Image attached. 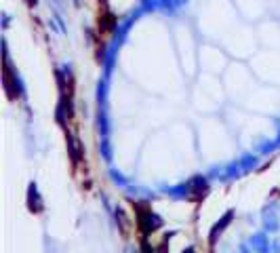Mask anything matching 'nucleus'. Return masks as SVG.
I'll list each match as a JSON object with an SVG mask.
<instances>
[{
    "mask_svg": "<svg viewBox=\"0 0 280 253\" xmlns=\"http://www.w3.org/2000/svg\"><path fill=\"white\" fill-rule=\"evenodd\" d=\"M137 209V224H139V230H141L143 234H150V232H154L158 230V228L162 226V219L158 217V215H154L150 211L148 207H135Z\"/></svg>",
    "mask_w": 280,
    "mask_h": 253,
    "instance_id": "obj_1",
    "label": "nucleus"
},
{
    "mask_svg": "<svg viewBox=\"0 0 280 253\" xmlns=\"http://www.w3.org/2000/svg\"><path fill=\"white\" fill-rule=\"evenodd\" d=\"M141 253H154V249H152V247H150V243H148V240H141Z\"/></svg>",
    "mask_w": 280,
    "mask_h": 253,
    "instance_id": "obj_4",
    "label": "nucleus"
},
{
    "mask_svg": "<svg viewBox=\"0 0 280 253\" xmlns=\"http://www.w3.org/2000/svg\"><path fill=\"white\" fill-rule=\"evenodd\" d=\"M183 253H194V249H192V247H188V249L183 251Z\"/></svg>",
    "mask_w": 280,
    "mask_h": 253,
    "instance_id": "obj_5",
    "label": "nucleus"
},
{
    "mask_svg": "<svg viewBox=\"0 0 280 253\" xmlns=\"http://www.w3.org/2000/svg\"><path fill=\"white\" fill-rule=\"evenodd\" d=\"M234 219V211H228L226 215H224V217H221L219 221H217V224H215L213 226V230H211V234H209V245H215V240H217V236H219V234L221 232H224L226 230V226L228 224H230V221Z\"/></svg>",
    "mask_w": 280,
    "mask_h": 253,
    "instance_id": "obj_2",
    "label": "nucleus"
},
{
    "mask_svg": "<svg viewBox=\"0 0 280 253\" xmlns=\"http://www.w3.org/2000/svg\"><path fill=\"white\" fill-rule=\"evenodd\" d=\"M28 207H30L32 213H40L42 211V202H40V196H38L36 183H30V188H28Z\"/></svg>",
    "mask_w": 280,
    "mask_h": 253,
    "instance_id": "obj_3",
    "label": "nucleus"
}]
</instances>
